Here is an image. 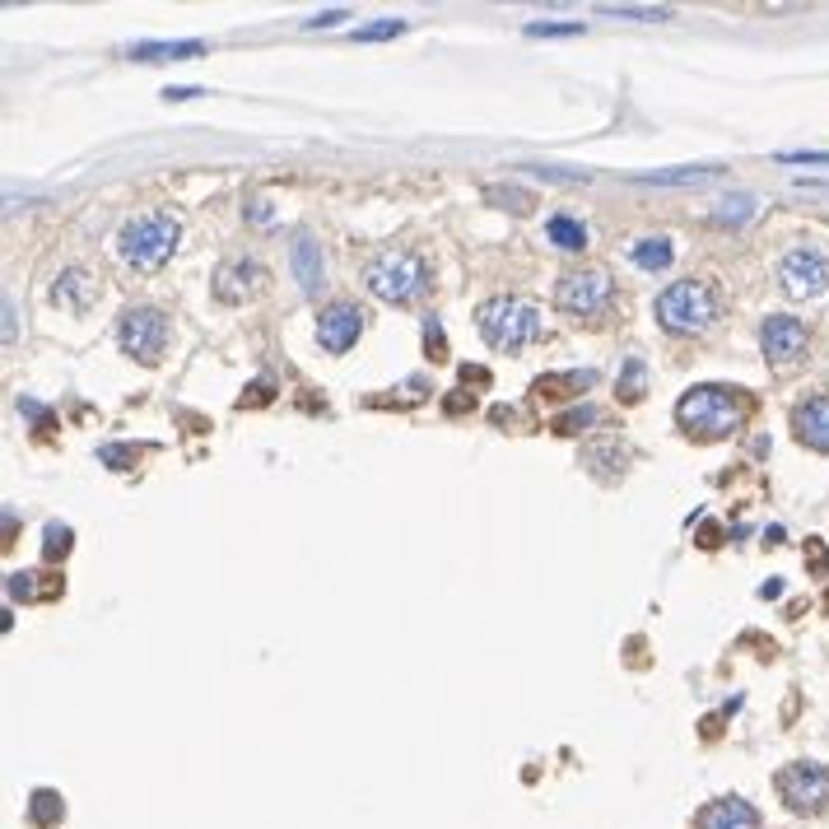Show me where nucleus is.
<instances>
[{
  "instance_id": "12",
  "label": "nucleus",
  "mask_w": 829,
  "mask_h": 829,
  "mask_svg": "<svg viewBox=\"0 0 829 829\" xmlns=\"http://www.w3.org/2000/svg\"><path fill=\"white\" fill-rule=\"evenodd\" d=\"M695 829H760V811L741 797H718L695 816Z\"/></svg>"
},
{
  "instance_id": "14",
  "label": "nucleus",
  "mask_w": 829,
  "mask_h": 829,
  "mask_svg": "<svg viewBox=\"0 0 829 829\" xmlns=\"http://www.w3.org/2000/svg\"><path fill=\"white\" fill-rule=\"evenodd\" d=\"M793 433L806 443V447H816V452H829V397L820 391V397L811 401H802L793 410Z\"/></svg>"
},
{
  "instance_id": "19",
  "label": "nucleus",
  "mask_w": 829,
  "mask_h": 829,
  "mask_svg": "<svg viewBox=\"0 0 829 829\" xmlns=\"http://www.w3.org/2000/svg\"><path fill=\"white\" fill-rule=\"evenodd\" d=\"M131 56L135 62H187V56H206V43H141Z\"/></svg>"
},
{
  "instance_id": "17",
  "label": "nucleus",
  "mask_w": 829,
  "mask_h": 829,
  "mask_svg": "<svg viewBox=\"0 0 829 829\" xmlns=\"http://www.w3.org/2000/svg\"><path fill=\"white\" fill-rule=\"evenodd\" d=\"M629 256H634V266H643V270H666L676 262V247H671V239H634L629 243Z\"/></svg>"
},
{
  "instance_id": "28",
  "label": "nucleus",
  "mask_w": 829,
  "mask_h": 829,
  "mask_svg": "<svg viewBox=\"0 0 829 829\" xmlns=\"http://www.w3.org/2000/svg\"><path fill=\"white\" fill-rule=\"evenodd\" d=\"M592 420H597V410L583 406V410H568V414H560L555 429H560V433H578V429H583V424H592Z\"/></svg>"
},
{
  "instance_id": "5",
  "label": "nucleus",
  "mask_w": 829,
  "mask_h": 829,
  "mask_svg": "<svg viewBox=\"0 0 829 829\" xmlns=\"http://www.w3.org/2000/svg\"><path fill=\"white\" fill-rule=\"evenodd\" d=\"M364 285L387 303H410V299H420L424 285H429V266H424L420 252L387 247L364 266Z\"/></svg>"
},
{
  "instance_id": "6",
  "label": "nucleus",
  "mask_w": 829,
  "mask_h": 829,
  "mask_svg": "<svg viewBox=\"0 0 829 829\" xmlns=\"http://www.w3.org/2000/svg\"><path fill=\"white\" fill-rule=\"evenodd\" d=\"M555 303L568 312V318L601 322L610 312V303H616V285H610L606 270H568L555 289Z\"/></svg>"
},
{
  "instance_id": "16",
  "label": "nucleus",
  "mask_w": 829,
  "mask_h": 829,
  "mask_svg": "<svg viewBox=\"0 0 829 829\" xmlns=\"http://www.w3.org/2000/svg\"><path fill=\"white\" fill-rule=\"evenodd\" d=\"M52 299L62 303V308H70V312H85L89 299H93V280H89L85 270H66L62 280L52 285Z\"/></svg>"
},
{
  "instance_id": "30",
  "label": "nucleus",
  "mask_w": 829,
  "mask_h": 829,
  "mask_svg": "<svg viewBox=\"0 0 829 829\" xmlns=\"http://www.w3.org/2000/svg\"><path fill=\"white\" fill-rule=\"evenodd\" d=\"M531 37H574L583 33V24H527Z\"/></svg>"
},
{
  "instance_id": "9",
  "label": "nucleus",
  "mask_w": 829,
  "mask_h": 829,
  "mask_svg": "<svg viewBox=\"0 0 829 829\" xmlns=\"http://www.w3.org/2000/svg\"><path fill=\"white\" fill-rule=\"evenodd\" d=\"M778 285L793 299H816L829 289V256L820 247H793L778 262Z\"/></svg>"
},
{
  "instance_id": "8",
  "label": "nucleus",
  "mask_w": 829,
  "mask_h": 829,
  "mask_svg": "<svg viewBox=\"0 0 829 829\" xmlns=\"http://www.w3.org/2000/svg\"><path fill=\"white\" fill-rule=\"evenodd\" d=\"M774 783H778V797L802 816H816L829 806V764H811V760L787 764L778 769Z\"/></svg>"
},
{
  "instance_id": "33",
  "label": "nucleus",
  "mask_w": 829,
  "mask_h": 829,
  "mask_svg": "<svg viewBox=\"0 0 829 829\" xmlns=\"http://www.w3.org/2000/svg\"><path fill=\"white\" fill-rule=\"evenodd\" d=\"M424 341L433 345V360H443V331H439V322H429V327H424Z\"/></svg>"
},
{
  "instance_id": "18",
  "label": "nucleus",
  "mask_w": 829,
  "mask_h": 829,
  "mask_svg": "<svg viewBox=\"0 0 829 829\" xmlns=\"http://www.w3.org/2000/svg\"><path fill=\"white\" fill-rule=\"evenodd\" d=\"M545 239L555 243V247H564V252H583L587 247V229L574 220V214H550Z\"/></svg>"
},
{
  "instance_id": "3",
  "label": "nucleus",
  "mask_w": 829,
  "mask_h": 829,
  "mask_svg": "<svg viewBox=\"0 0 829 829\" xmlns=\"http://www.w3.org/2000/svg\"><path fill=\"white\" fill-rule=\"evenodd\" d=\"M476 327L485 335L489 350H527L541 335V308L531 299H518V294H499V299L480 303Z\"/></svg>"
},
{
  "instance_id": "15",
  "label": "nucleus",
  "mask_w": 829,
  "mask_h": 829,
  "mask_svg": "<svg viewBox=\"0 0 829 829\" xmlns=\"http://www.w3.org/2000/svg\"><path fill=\"white\" fill-rule=\"evenodd\" d=\"M289 262H294V280H299V289H303V294H318V289L327 285L322 252H318V243H312L308 233H299V239H294V247H289Z\"/></svg>"
},
{
  "instance_id": "7",
  "label": "nucleus",
  "mask_w": 829,
  "mask_h": 829,
  "mask_svg": "<svg viewBox=\"0 0 829 829\" xmlns=\"http://www.w3.org/2000/svg\"><path fill=\"white\" fill-rule=\"evenodd\" d=\"M117 341L131 360L141 364H159L164 360V345H168V318L159 308H126L122 322H117Z\"/></svg>"
},
{
  "instance_id": "26",
  "label": "nucleus",
  "mask_w": 829,
  "mask_h": 829,
  "mask_svg": "<svg viewBox=\"0 0 829 829\" xmlns=\"http://www.w3.org/2000/svg\"><path fill=\"white\" fill-rule=\"evenodd\" d=\"M597 14H620V19H671V10H662V5H597Z\"/></svg>"
},
{
  "instance_id": "35",
  "label": "nucleus",
  "mask_w": 829,
  "mask_h": 829,
  "mask_svg": "<svg viewBox=\"0 0 829 829\" xmlns=\"http://www.w3.org/2000/svg\"><path fill=\"white\" fill-rule=\"evenodd\" d=\"M462 383H489L485 368H462Z\"/></svg>"
},
{
  "instance_id": "24",
  "label": "nucleus",
  "mask_w": 829,
  "mask_h": 829,
  "mask_svg": "<svg viewBox=\"0 0 829 829\" xmlns=\"http://www.w3.org/2000/svg\"><path fill=\"white\" fill-rule=\"evenodd\" d=\"M397 33H406V19H378V24L354 29V37H360V43H383V37H397Z\"/></svg>"
},
{
  "instance_id": "22",
  "label": "nucleus",
  "mask_w": 829,
  "mask_h": 829,
  "mask_svg": "<svg viewBox=\"0 0 829 829\" xmlns=\"http://www.w3.org/2000/svg\"><path fill=\"white\" fill-rule=\"evenodd\" d=\"M592 383H597V373H545V378H537V391L541 397H568V391Z\"/></svg>"
},
{
  "instance_id": "11",
  "label": "nucleus",
  "mask_w": 829,
  "mask_h": 829,
  "mask_svg": "<svg viewBox=\"0 0 829 829\" xmlns=\"http://www.w3.org/2000/svg\"><path fill=\"white\" fill-rule=\"evenodd\" d=\"M364 331V312L354 303H331L318 312V345L331 354H345Z\"/></svg>"
},
{
  "instance_id": "25",
  "label": "nucleus",
  "mask_w": 829,
  "mask_h": 829,
  "mask_svg": "<svg viewBox=\"0 0 829 829\" xmlns=\"http://www.w3.org/2000/svg\"><path fill=\"white\" fill-rule=\"evenodd\" d=\"M43 537H47V541H43V555H47V560H62L66 550H70V527H66V522H47Z\"/></svg>"
},
{
  "instance_id": "10",
  "label": "nucleus",
  "mask_w": 829,
  "mask_h": 829,
  "mask_svg": "<svg viewBox=\"0 0 829 829\" xmlns=\"http://www.w3.org/2000/svg\"><path fill=\"white\" fill-rule=\"evenodd\" d=\"M760 350H764V360L769 364H793L806 354V327L797 318H764L760 327Z\"/></svg>"
},
{
  "instance_id": "23",
  "label": "nucleus",
  "mask_w": 829,
  "mask_h": 829,
  "mask_svg": "<svg viewBox=\"0 0 829 829\" xmlns=\"http://www.w3.org/2000/svg\"><path fill=\"white\" fill-rule=\"evenodd\" d=\"M708 177H718V168H671V173H648L643 183H657V187H695V183H708Z\"/></svg>"
},
{
  "instance_id": "31",
  "label": "nucleus",
  "mask_w": 829,
  "mask_h": 829,
  "mask_svg": "<svg viewBox=\"0 0 829 829\" xmlns=\"http://www.w3.org/2000/svg\"><path fill=\"white\" fill-rule=\"evenodd\" d=\"M108 466H117V471H126V462H135V447H117V443H108L103 452H98Z\"/></svg>"
},
{
  "instance_id": "13",
  "label": "nucleus",
  "mask_w": 829,
  "mask_h": 829,
  "mask_svg": "<svg viewBox=\"0 0 829 829\" xmlns=\"http://www.w3.org/2000/svg\"><path fill=\"white\" fill-rule=\"evenodd\" d=\"M262 266L256 262H224L220 270H214V294H220L224 303H243L252 299L256 289H262Z\"/></svg>"
},
{
  "instance_id": "34",
  "label": "nucleus",
  "mask_w": 829,
  "mask_h": 829,
  "mask_svg": "<svg viewBox=\"0 0 829 829\" xmlns=\"http://www.w3.org/2000/svg\"><path fill=\"white\" fill-rule=\"evenodd\" d=\"M345 19V10H327V14H318V19H308L312 29H331V24H341Z\"/></svg>"
},
{
  "instance_id": "2",
  "label": "nucleus",
  "mask_w": 829,
  "mask_h": 829,
  "mask_svg": "<svg viewBox=\"0 0 829 829\" xmlns=\"http://www.w3.org/2000/svg\"><path fill=\"white\" fill-rule=\"evenodd\" d=\"M177 239H183L177 214L145 210V214H135V220H126L122 229H117V256H122L126 266H135V270H159L173 256Z\"/></svg>"
},
{
  "instance_id": "29",
  "label": "nucleus",
  "mask_w": 829,
  "mask_h": 829,
  "mask_svg": "<svg viewBox=\"0 0 829 829\" xmlns=\"http://www.w3.org/2000/svg\"><path fill=\"white\" fill-rule=\"evenodd\" d=\"M722 220H750V214H755V201H750V196H732V201H722Z\"/></svg>"
},
{
  "instance_id": "27",
  "label": "nucleus",
  "mask_w": 829,
  "mask_h": 829,
  "mask_svg": "<svg viewBox=\"0 0 829 829\" xmlns=\"http://www.w3.org/2000/svg\"><path fill=\"white\" fill-rule=\"evenodd\" d=\"M620 397H624V401H639V397H643V364H639V360H629V364H624Z\"/></svg>"
},
{
  "instance_id": "21",
  "label": "nucleus",
  "mask_w": 829,
  "mask_h": 829,
  "mask_svg": "<svg viewBox=\"0 0 829 829\" xmlns=\"http://www.w3.org/2000/svg\"><path fill=\"white\" fill-rule=\"evenodd\" d=\"M43 574H10V597H19V601H37V597H62V578L56 583H37Z\"/></svg>"
},
{
  "instance_id": "20",
  "label": "nucleus",
  "mask_w": 829,
  "mask_h": 829,
  "mask_svg": "<svg viewBox=\"0 0 829 829\" xmlns=\"http://www.w3.org/2000/svg\"><path fill=\"white\" fill-rule=\"evenodd\" d=\"M62 816H66L62 793H52V787H37L33 802H29V820H33L37 829H52V825H62Z\"/></svg>"
},
{
  "instance_id": "4",
  "label": "nucleus",
  "mask_w": 829,
  "mask_h": 829,
  "mask_svg": "<svg viewBox=\"0 0 829 829\" xmlns=\"http://www.w3.org/2000/svg\"><path fill=\"white\" fill-rule=\"evenodd\" d=\"M722 308V294L714 280H676L657 294V322L671 335H689V331H704L708 322L718 318Z\"/></svg>"
},
{
  "instance_id": "32",
  "label": "nucleus",
  "mask_w": 829,
  "mask_h": 829,
  "mask_svg": "<svg viewBox=\"0 0 829 829\" xmlns=\"http://www.w3.org/2000/svg\"><path fill=\"white\" fill-rule=\"evenodd\" d=\"M787 164H829V150H797V154H783Z\"/></svg>"
},
{
  "instance_id": "1",
  "label": "nucleus",
  "mask_w": 829,
  "mask_h": 829,
  "mask_svg": "<svg viewBox=\"0 0 829 829\" xmlns=\"http://www.w3.org/2000/svg\"><path fill=\"white\" fill-rule=\"evenodd\" d=\"M745 420H750V397L741 387H722V383L689 387L676 406V424L695 433V439H727Z\"/></svg>"
}]
</instances>
